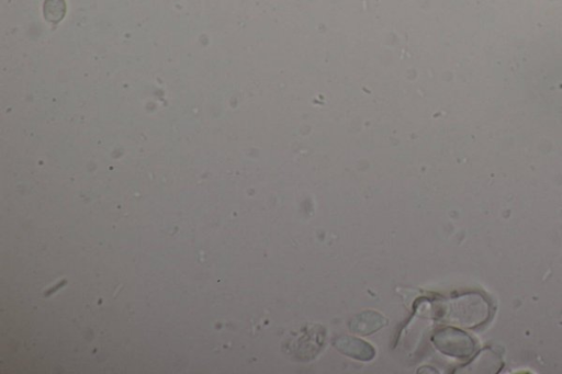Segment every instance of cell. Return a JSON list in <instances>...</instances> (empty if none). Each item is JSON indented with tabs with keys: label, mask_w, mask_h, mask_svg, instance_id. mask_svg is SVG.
Here are the masks:
<instances>
[{
	"label": "cell",
	"mask_w": 562,
	"mask_h": 374,
	"mask_svg": "<svg viewBox=\"0 0 562 374\" xmlns=\"http://www.w3.org/2000/svg\"><path fill=\"white\" fill-rule=\"evenodd\" d=\"M43 11L48 22L58 23L66 13V3L64 0H45Z\"/></svg>",
	"instance_id": "obj_1"
}]
</instances>
